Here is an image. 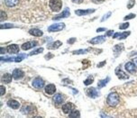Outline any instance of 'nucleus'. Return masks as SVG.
<instances>
[{"mask_svg":"<svg viewBox=\"0 0 137 118\" xmlns=\"http://www.w3.org/2000/svg\"><path fill=\"white\" fill-rule=\"evenodd\" d=\"M109 80H110V78H105V79H102V80H99L98 81V83H97V87H99V88H101V87H104L106 86V85L107 84L108 82H109Z\"/></svg>","mask_w":137,"mask_h":118,"instance_id":"obj_23","label":"nucleus"},{"mask_svg":"<svg viewBox=\"0 0 137 118\" xmlns=\"http://www.w3.org/2000/svg\"><path fill=\"white\" fill-rule=\"evenodd\" d=\"M29 33L32 34V35H34V36H36V37H41V36H42L43 32L41 31L40 29H37V28H32V29H31L29 31Z\"/></svg>","mask_w":137,"mask_h":118,"instance_id":"obj_20","label":"nucleus"},{"mask_svg":"<svg viewBox=\"0 0 137 118\" xmlns=\"http://www.w3.org/2000/svg\"><path fill=\"white\" fill-rule=\"evenodd\" d=\"M134 62H135V63H136V64H137V59H136V58H135V59H134Z\"/></svg>","mask_w":137,"mask_h":118,"instance_id":"obj_45","label":"nucleus"},{"mask_svg":"<svg viewBox=\"0 0 137 118\" xmlns=\"http://www.w3.org/2000/svg\"><path fill=\"white\" fill-rule=\"evenodd\" d=\"M105 64H106V61H105V60H104V61L100 62L99 64H97V68H100V67H103Z\"/></svg>","mask_w":137,"mask_h":118,"instance_id":"obj_39","label":"nucleus"},{"mask_svg":"<svg viewBox=\"0 0 137 118\" xmlns=\"http://www.w3.org/2000/svg\"><path fill=\"white\" fill-rule=\"evenodd\" d=\"M84 0H72L73 3H76V4H81Z\"/></svg>","mask_w":137,"mask_h":118,"instance_id":"obj_40","label":"nucleus"},{"mask_svg":"<svg viewBox=\"0 0 137 118\" xmlns=\"http://www.w3.org/2000/svg\"><path fill=\"white\" fill-rule=\"evenodd\" d=\"M49 5H50V8L52 9V11L53 12H59L62 7L61 0H50Z\"/></svg>","mask_w":137,"mask_h":118,"instance_id":"obj_2","label":"nucleus"},{"mask_svg":"<svg viewBox=\"0 0 137 118\" xmlns=\"http://www.w3.org/2000/svg\"><path fill=\"white\" fill-rule=\"evenodd\" d=\"M123 49H124V44H117V45H116L114 47V52H122L123 50Z\"/></svg>","mask_w":137,"mask_h":118,"instance_id":"obj_24","label":"nucleus"},{"mask_svg":"<svg viewBox=\"0 0 137 118\" xmlns=\"http://www.w3.org/2000/svg\"><path fill=\"white\" fill-rule=\"evenodd\" d=\"M61 45H62V42H61V41H57V42H54L53 43H52V49H58L59 47H61Z\"/></svg>","mask_w":137,"mask_h":118,"instance_id":"obj_26","label":"nucleus"},{"mask_svg":"<svg viewBox=\"0 0 137 118\" xmlns=\"http://www.w3.org/2000/svg\"><path fill=\"white\" fill-rule=\"evenodd\" d=\"M32 86H34V87L38 88V89L42 88L44 86V81L41 78H36L35 79H34V81H32Z\"/></svg>","mask_w":137,"mask_h":118,"instance_id":"obj_9","label":"nucleus"},{"mask_svg":"<svg viewBox=\"0 0 137 118\" xmlns=\"http://www.w3.org/2000/svg\"><path fill=\"white\" fill-rule=\"evenodd\" d=\"M20 3L19 0H5L6 5L8 7H14L15 5H17Z\"/></svg>","mask_w":137,"mask_h":118,"instance_id":"obj_21","label":"nucleus"},{"mask_svg":"<svg viewBox=\"0 0 137 118\" xmlns=\"http://www.w3.org/2000/svg\"><path fill=\"white\" fill-rule=\"evenodd\" d=\"M7 105L9 107H11V108H13V109H18L20 107V103L17 102L16 100L12 99V100H9L7 102Z\"/></svg>","mask_w":137,"mask_h":118,"instance_id":"obj_19","label":"nucleus"},{"mask_svg":"<svg viewBox=\"0 0 137 118\" xmlns=\"http://www.w3.org/2000/svg\"><path fill=\"white\" fill-rule=\"evenodd\" d=\"M0 88H1V95H4L6 93V87L3 86V85H1L0 86Z\"/></svg>","mask_w":137,"mask_h":118,"instance_id":"obj_37","label":"nucleus"},{"mask_svg":"<svg viewBox=\"0 0 137 118\" xmlns=\"http://www.w3.org/2000/svg\"><path fill=\"white\" fill-rule=\"evenodd\" d=\"M93 81H94V79L92 78H87L86 80H84V84L86 85V86H87V85H90L93 83Z\"/></svg>","mask_w":137,"mask_h":118,"instance_id":"obj_30","label":"nucleus"},{"mask_svg":"<svg viewBox=\"0 0 137 118\" xmlns=\"http://www.w3.org/2000/svg\"><path fill=\"white\" fill-rule=\"evenodd\" d=\"M26 55H24V54H22V55H19L18 57H16V58H15V60H14V61L15 62H20L22 61V60L24 59V57H25Z\"/></svg>","mask_w":137,"mask_h":118,"instance_id":"obj_28","label":"nucleus"},{"mask_svg":"<svg viewBox=\"0 0 137 118\" xmlns=\"http://www.w3.org/2000/svg\"><path fill=\"white\" fill-rule=\"evenodd\" d=\"M111 15H112V13H111V12H108L107 14H106V15H104L103 17H102V19H101V22H104V21H106V19H107L108 17H110V16H111Z\"/></svg>","mask_w":137,"mask_h":118,"instance_id":"obj_34","label":"nucleus"},{"mask_svg":"<svg viewBox=\"0 0 137 118\" xmlns=\"http://www.w3.org/2000/svg\"><path fill=\"white\" fill-rule=\"evenodd\" d=\"M52 99H53V102H54L55 105H60L65 101V97L62 94L58 93V94H56L54 95Z\"/></svg>","mask_w":137,"mask_h":118,"instance_id":"obj_6","label":"nucleus"},{"mask_svg":"<svg viewBox=\"0 0 137 118\" xmlns=\"http://www.w3.org/2000/svg\"><path fill=\"white\" fill-rule=\"evenodd\" d=\"M15 25L14 24H1V28L2 29H6V28H14Z\"/></svg>","mask_w":137,"mask_h":118,"instance_id":"obj_29","label":"nucleus"},{"mask_svg":"<svg viewBox=\"0 0 137 118\" xmlns=\"http://www.w3.org/2000/svg\"><path fill=\"white\" fill-rule=\"evenodd\" d=\"M120 69H121V67L120 66L116 69V76L118 77V78L119 79H128L129 78V77H128L124 71H122L121 70H120Z\"/></svg>","mask_w":137,"mask_h":118,"instance_id":"obj_12","label":"nucleus"},{"mask_svg":"<svg viewBox=\"0 0 137 118\" xmlns=\"http://www.w3.org/2000/svg\"><path fill=\"white\" fill-rule=\"evenodd\" d=\"M69 9L67 8V9H65L64 11L62 12L61 14H60V15L54 16L53 18H52V20H57V19H61V18H66V17H69Z\"/></svg>","mask_w":137,"mask_h":118,"instance_id":"obj_18","label":"nucleus"},{"mask_svg":"<svg viewBox=\"0 0 137 118\" xmlns=\"http://www.w3.org/2000/svg\"><path fill=\"white\" fill-rule=\"evenodd\" d=\"M7 13H5L4 11L1 12V17H0V20H1V22H4L5 20H7Z\"/></svg>","mask_w":137,"mask_h":118,"instance_id":"obj_32","label":"nucleus"},{"mask_svg":"<svg viewBox=\"0 0 137 118\" xmlns=\"http://www.w3.org/2000/svg\"><path fill=\"white\" fill-rule=\"evenodd\" d=\"M86 92H87V95L91 98H96L99 95V92H97V90L95 87H89L86 90Z\"/></svg>","mask_w":137,"mask_h":118,"instance_id":"obj_8","label":"nucleus"},{"mask_svg":"<svg viewBox=\"0 0 137 118\" xmlns=\"http://www.w3.org/2000/svg\"><path fill=\"white\" fill-rule=\"evenodd\" d=\"M74 41H76V38H72V39H69V40H68V43L69 44L73 43V42H74Z\"/></svg>","mask_w":137,"mask_h":118,"instance_id":"obj_41","label":"nucleus"},{"mask_svg":"<svg viewBox=\"0 0 137 118\" xmlns=\"http://www.w3.org/2000/svg\"><path fill=\"white\" fill-rule=\"evenodd\" d=\"M7 52H9V53L15 54V53H18V52H19L20 49L17 44H10V45L7 46Z\"/></svg>","mask_w":137,"mask_h":118,"instance_id":"obj_10","label":"nucleus"},{"mask_svg":"<svg viewBox=\"0 0 137 118\" xmlns=\"http://www.w3.org/2000/svg\"><path fill=\"white\" fill-rule=\"evenodd\" d=\"M131 32H122V33H120V32H116V33H114L113 35V38L114 39H125L126 37H128V36L130 35Z\"/></svg>","mask_w":137,"mask_h":118,"instance_id":"obj_15","label":"nucleus"},{"mask_svg":"<svg viewBox=\"0 0 137 118\" xmlns=\"http://www.w3.org/2000/svg\"><path fill=\"white\" fill-rule=\"evenodd\" d=\"M112 34H114V31H113V30H110V31H107V36H108V37H109V36H112Z\"/></svg>","mask_w":137,"mask_h":118,"instance_id":"obj_38","label":"nucleus"},{"mask_svg":"<svg viewBox=\"0 0 137 118\" xmlns=\"http://www.w3.org/2000/svg\"><path fill=\"white\" fill-rule=\"evenodd\" d=\"M134 4H135V0H130V1L128 2V4H127V8L128 9L133 8L134 7Z\"/></svg>","mask_w":137,"mask_h":118,"instance_id":"obj_31","label":"nucleus"},{"mask_svg":"<svg viewBox=\"0 0 137 118\" xmlns=\"http://www.w3.org/2000/svg\"><path fill=\"white\" fill-rule=\"evenodd\" d=\"M134 17H135V15H134V14H131V15H128L124 16V20H130V19H132V18H134Z\"/></svg>","mask_w":137,"mask_h":118,"instance_id":"obj_36","label":"nucleus"},{"mask_svg":"<svg viewBox=\"0 0 137 118\" xmlns=\"http://www.w3.org/2000/svg\"><path fill=\"white\" fill-rule=\"evenodd\" d=\"M128 27H129V23H124V24H120L119 29H121V30H124V29H126V28H128Z\"/></svg>","mask_w":137,"mask_h":118,"instance_id":"obj_33","label":"nucleus"},{"mask_svg":"<svg viewBox=\"0 0 137 118\" xmlns=\"http://www.w3.org/2000/svg\"><path fill=\"white\" fill-rule=\"evenodd\" d=\"M93 2H95V3H102V2H104L105 0H92Z\"/></svg>","mask_w":137,"mask_h":118,"instance_id":"obj_43","label":"nucleus"},{"mask_svg":"<svg viewBox=\"0 0 137 118\" xmlns=\"http://www.w3.org/2000/svg\"><path fill=\"white\" fill-rule=\"evenodd\" d=\"M43 50H44L43 48H39V49H37V50H32V52H30L29 56L36 55V54L41 53V52H43Z\"/></svg>","mask_w":137,"mask_h":118,"instance_id":"obj_25","label":"nucleus"},{"mask_svg":"<svg viewBox=\"0 0 137 118\" xmlns=\"http://www.w3.org/2000/svg\"><path fill=\"white\" fill-rule=\"evenodd\" d=\"M75 109V105L72 103H66L62 105V111L64 114H69Z\"/></svg>","mask_w":137,"mask_h":118,"instance_id":"obj_7","label":"nucleus"},{"mask_svg":"<svg viewBox=\"0 0 137 118\" xmlns=\"http://www.w3.org/2000/svg\"><path fill=\"white\" fill-rule=\"evenodd\" d=\"M95 11H96L95 9H87V10L79 9V10H76V11H75V14H76L77 15L82 16V15H89V14H92Z\"/></svg>","mask_w":137,"mask_h":118,"instance_id":"obj_13","label":"nucleus"},{"mask_svg":"<svg viewBox=\"0 0 137 118\" xmlns=\"http://www.w3.org/2000/svg\"><path fill=\"white\" fill-rule=\"evenodd\" d=\"M36 45H38V42H36V41H31V42H24L23 45L21 46V48L23 49L24 50H30V49L35 47Z\"/></svg>","mask_w":137,"mask_h":118,"instance_id":"obj_5","label":"nucleus"},{"mask_svg":"<svg viewBox=\"0 0 137 118\" xmlns=\"http://www.w3.org/2000/svg\"><path fill=\"white\" fill-rule=\"evenodd\" d=\"M44 90H45L46 94L52 95L56 92V87H55L53 84H49L45 87V89H44Z\"/></svg>","mask_w":137,"mask_h":118,"instance_id":"obj_17","label":"nucleus"},{"mask_svg":"<svg viewBox=\"0 0 137 118\" xmlns=\"http://www.w3.org/2000/svg\"><path fill=\"white\" fill-rule=\"evenodd\" d=\"M124 68H125V70H127L129 73H131V74H134V73L136 72V70H137L136 65L132 61L126 62L125 65H124Z\"/></svg>","mask_w":137,"mask_h":118,"instance_id":"obj_4","label":"nucleus"},{"mask_svg":"<svg viewBox=\"0 0 137 118\" xmlns=\"http://www.w3.org/2000/svg\"><path fill=\"white\" fill-rule=\"evenodd\" d=\"M23 112L25 115H34V114L37 113V110L34 106L32 105H28V106H25L23 109Z\"/></svg>","mask_w":137,"mask_h":118,"instance_id":"obj_14","label":"nucleus"},{"mask_svg":"<svg viewBox=\"0 0 137 118\" xmlns=\"http://www.w3.org/2000/svg\"><path fill=\"white\" fill-rule=\"evenodd\" d=\"M120 98H119V95L116 92H111L109 95H107V102L109 106L114 107L119 104Z\"/></svg>","mask_w":137,"mask_h":118,"instance_id":"obj_1","label":"nucleus"},{"mask_svg":"<svg viewBox=\"0 0 137 118\" xmlns=\"http://www.w3.org/2000/svg\"><path fill=\"white\" fill-rule=\"evenodd\" d=\"M79 116H80V114L77 110H73L71 112V114H69V117H79Z\"/></svg>","mask_w":137,"mask_h":118,"instance_id":"obj_27","label":"nucleus"},{"mask_svg":"<svg viewBox=\"0 0 137 118\" xmlns=\"http://www.w3.org/2000/svg\"><path fill=\"white\" fill-rule=\"evenodd\" d=\"M104 31H106V29H105V28H98V29H97V32H104Z\"/></svg>","mask_w":137,"mask_h":118,"instance_id":"obj_42","label":"nucleus"},{"mask_svg":"<svg viewBox=\"0 0 137 118\" xmlns=\"http://www.w3.org/2000/svg\"><path fill=\"white\" fill-rule=\"evenodd\" d=\"M87 52V50H74V52H72L73 54H84Z\"/></svg>","mask_w":137,"mask_h":118,"instance_id":"obj_35","label":"nucleus"},{"mask_svg":"<svg viewBox=\"0 0 137 118\" xmlns=\"http://www.w3.org/2000/svg\"><path fill=\"white\" fill-rule=\"evenodd\" d=\"M13 79V75H10L9 73H7V74H4L3 77H2V81L6 84H9L10 82Z\"/></svg>","mask_w":137,"mask_h":118,"instance_id":"obj_22","label":"nucleus"},{"mask_svg":"<svg viewBox=\"0 0 137 118\" xmlns=\"http://www.w3.org/2000/svg\"><path fill=\"white\" fill-rule=\"evenodd\" d=\"M6 50H5V48H1V54H4V53H5Z\"/></svg>","mask_w":137,"mask_h":118,"instance_id":"obj_44","label":"nucleus"},{"mask_svg":"<svg viewBox=\"0 0 137 118\" xmlns=\"http://www.w3.org/2000/svg\"><path fill=\"white\" fill-rule=\"evenodd\" d=\"M106 41V37L105 36H97V37L93 38L92 40L89 41V43L91 44H98V43H102Z\"/></svg>","mask_w":137,"mask_h":118,"instance_id":"obj_16","label":"nucleus"},{"mask_svg":"<svg viewBox=\"0 0 137 118\" xmlns=\"http://www.w3.org/2000/svg\"><path fill=\"white\" fill-rule=\"evenodd\" d=\"M12 75H13V78L16 79V80H18V79L24 78V73L23 70H18V69H15V70H13V73H12Z\"/></svg>","mask_w":137,"mask_h":118,"instance_id":"obj_11","label":"nucleus"},{"mask_svg":"<svg viewBox=\"0 0 137 118\" xmlns=\"http://www.w3.org/2000/svg\"><path fill=\"white\" fill-rule=\"evenodd\" d=\"M65 27L64 23H57L54 24H52L51 26L48 27V32H60L63 30Z\"/></svg>","mask_w":137,"mask_h":118,"instance_id":"obj_3","label":"nucleus"}]
</instances>
